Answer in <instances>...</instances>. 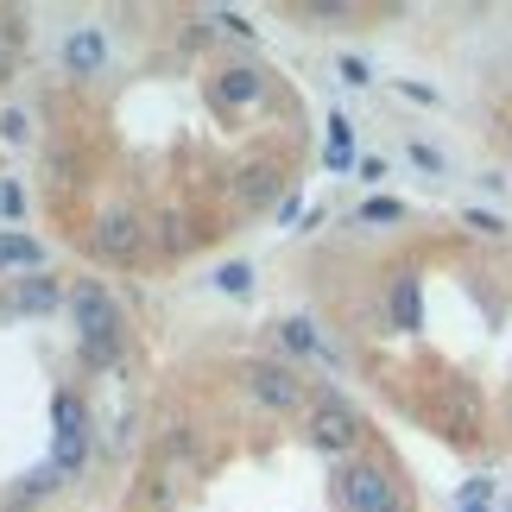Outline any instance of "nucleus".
Segmentation results:
<instances>
[{
    "label": "nucleus",
    "instance_id": "13",
    "mask_svg": "<svg viewBox=\"0 0 512 512\" xmlns=\"http://www.w3.org/2000/svg\"><path fill=\"white\" fill-rule=\"evenodd\" d=\"M348 165H354V127L336 114L329 121V171H348Z\"/></svg>",
    "mask_w": 512,
    "mask_h": 512
},
{
    "label": "nucleus",
    "instance_id": "15",
    "mask_svg": "<svg viewBox=\"0 0 512 512\" xmlns=\"http://www.w3.org/2000/svg\"><path fill=\"white\" fill-rule=\"evenodd\" d=\"M215 285H222L228 298H247V291H253V266H241V260H234V266H222V272H215Z\"/></svg>",
    "mask_w": 512,
    "mask_h": 512
},
{
    "label": "nucleus",
    "instance_id": "5",
    "mask_svg": "<svg viewBox=\"0 0 512 512\" xmlns=\"http://www.w3.org/2000/svg\"><path fill=\"white\" fill-rule=\"evenodd\" d=\"M89 456V411L83 399H57V449H51V468L57 475H76Z\"/></svg>",
    "mask_w": 512,
    "mask_h": 512
},
{
    "label": "nucleus",
    "instance_id": "14",
    "mask_svg": "<svg viewBox=\"0 0 512 512\" xmlns=\"http://www.w3.org/2000/svg\"><path fill=\"white\" fill-rule=\"evenodd\" d=\"M222 89L234 102H253V95H260V70H222Z\"/></svg>",
    "mask_w": 512,
    "mask_h": 512
},
{
    "label": "nucleus",
    "instance_id": "19",
    "mask_svg": "<svg viewBox=\"0 0 512 512\" xmlns=\"http://www.w3.org/2000/svg\"><path fill=\"white\" fill-rule=\"evenodd\" d=\"M51 487H57V468L45 462V468H38V475L26 481V494H19V500H26V506H32V500H45V494H51Z\"/></svg>",
    "mask_w": 512,
    "mask_h": 512
},
{
    "label": "nucleus",
    "instance_id": "21",
    "mask_svg": "<svg viewBox=\"0 0 512 512\" xmlns=\"http://www.w3.org/2000/svg\"><path fill=\"white\" fill-rule=\"evenodd\" d=\"M336 70H342V83H354V89H367V83H373V70L361 64V57H342Z\"/></svg>",
    "mask_w": 512,
    "mask_h": 512
},
{
    "label": "nucleus",
    "instance_id": "6",
    "mask_svg": "<svg viewBox=\"0 0 512 512\" xmlns=\"http://www.w3.org/2000/svg\"><path fill=\"white\" fill-rule=\"evenodd\" d=\"M95 253H102V260L133 266V260H140V215L108 209V215H102V228H95Z\"/></svg>",
    "mask_w": 512,
    "mask_h": 512
},
{
    "label": "nucleus",
    "instance_id": "18",
    "mask_svg": "<svg viewBox=\"0 0 512 512\" xmlns=\"http://www.w3.org/2000/svg\"><path fill=\"white\" fill-rule=\"evenodd\" d=\"M462 222H468V228H475V234H494V241H500V234H506V222H500V215H494V209H468V215H462Z\"/></svg>",
    "mask_w": 512,
    "mask_h": 512
},
{
    "label": "nucleus",
    "instance_id": "24",
    "mask_svg": "<svg viewBox=\"0 0 512 512\" xmlns=\"http://www.w3.org/2000/svg\"><path fill=\"white\" fill-rule=\"evenodd\" d=\"M462 512H487V506H462Z\"/></svg>",
    "mask_w": 512,
    "mask_h": 512
},
{
    "label": "nucleus",
    "instance_id": "1",
    "mask_svg": "<svg viewBox=\"0 0 512 512\" xmlns=\"http://www.w3.org/2000/svg\"><path fill=\"white\" fill-rule=\"evenodd\" d=\"M70 329H76V348H83L89 367H108L121 361V304L108 298L95 279H76L70 285Z\"/></svg>",
    "mask_w": 512,
    "mask_h": 512
},
{
    "label": "nucleus",
    "instance_id": "16",
    "mask_svg": "<svg viewBox=\"0 0 512 512\" xmlns=\"http://www.w3.org/2000/svg\"><path fill=\"white\" fill-rule=\"evenodd\" d=\"M361 222H405V203H392V196H373V203H361Z\"/></svg>",
    "mask_w": 512,
    "mask_h": 512
},
{
    "label": "nucleus",
    "instance_id": "7",
    "mask_svg": "<svg viewBox=\"0 0 512 512\" xmlns=\"http://www.w3.org/2000/svg\"><path fill=\"white\" fill-rule=\"evenodd\" d=\"M102 57H108V38L95 32V26H83V32L64 38V70L70 76H95V70H102Z\"/></svg>",
    "mask_w": 512,
    "mask_h": 512
},
{
    "label": "nucleus",
    "instance_id": "10",
    "mask_svg": "<svg viewBox=\"0 0 512 512\" xmlns=\"http://www.w3.org/2000/svg\"><path fill=\"white\" fill-rule=\"evenodd\" d=\"M392 323L418 329V279H392Z\"/></svg>",
    "mask_w": 512,
    "mask_h": 512
},
{
    "label": "nucleus",
    "instance_id": "23",
    "mask_svg": "<svg viewBox=\"0 0 512 512\" xmlns=\"http://www.w3.org/2000/svg\"><path fill=\"white\" fill-rule=\"evenodd\" d=\"M0 70H7V45H0Z\"/></svg>",
    "mask_w": 512,
    "mask_h": 512
},
{
    "label": "nucleus",
    "instance_id": "17",
    "mask_svg": "<svg viewBox=\"0 0 512 512\" xmlns=\"http://www.w3.org/2000/svg\"><path fill=\"white\" fill-rule=\"evenodd\" d=\"M411 165L430 171V177H443V152H437V146H424V140H411Z\"/></svg>",
    "mask_w": 512,
    "mask_h": 512
},
{
    "label": "nucleus",
    "instance_id": "4",
    "mask_svg": "<svg viewBox=\"0 0 512 512\" xmlns=\"http://www.w3.org/2000/svg\"><path fill=\"white\" fill-rule=\"evenodd\" d=\"M247 386H253V399L272 405V411H304V399H310V386L298 380V367H285V361H253Z\"/></svg>",
    "mask_w": 512,
    "mask_h": 512
},
{
    "label": "nucleus",
    "instance_id": "22",
    "mask_svg": "<svg viewBox=\"0 0 512 512\" xmlns=\"http://www.w3.org/2000/svg\"><path fill=\"white\" fill-rule=\"evenodd\" d=\"M0 209H7V215H26V190H19V184H0Z\"/></svg>",
    "mask_w": 512,
    "mask_h": 512
},
{
    "label": "nucleus",
    "instance_id": "9",
    "mask_svg": "<svg viewBox=\"0 0 512 512\" xmlns=\"http://www.w3.org/2000/svg\"><path fill=\"white\" fill-rule=\"evenodd\" d=\"M272 196H279V171H272V165H253L247 184H241V203L260 209V203H272Z\"/></svg>",
    "mask_w": 512,
    "mask_h": 512
},
{
    "label": "nucleus",
    "instance_id": "8",
    "mask_svg": "<svg viewBox=\"0 0 512 512\" xmlns=\"http://www.w3.org/2000/svg\"><path fill=\"white\" fill-rule=\"evenodd\" d=\"M51 304H57V285L45 272H32L26 285H13V310H51Z\"/></svg>",
    "mask_w": 512,
    "mask_h": 512
},
{
    "label": "nucleus",
    "instance_id": "20",
    "mask_svg": "<svg viewBox=\"0 0 512 512\" xmlns=\"http://www.w3.org/2000/svg\"><path fill=\"white\" fill-rule=\"evenodd\" d=\"M0 133H7V140H32V121L19 108H7V114H0Z\"/></svg>",
    "mask_w": 512,
    "mask_h": 512
},
{
    "label": "nucleus",
    "instance_id": "2",
    "mask_svg": "<svg viewBox=\"0 0 512 512\" xmlns=\"http://www.w3.org/2000/svg\"><path fill=\"white\" fill-rule=\"evenodd\" d=\"M336 506L342 512H411L405 506V494H399V481L386 475L380 462H367V456H354V462H342L336 468Z\"/></svg>",
    "mask_w": 512,
    "mask_h": 512
},
{
    "label": "nucleus",
    "instance_id": "11",
    "mask_svg": "<svg viewBox=\"0 0 512 512\" xmlns=\"http://www.w3.org/2000/svg\"><path fill=\"white\" fill-rule=\"evenodd\" d=\"M279 342H285L291 354H329V348H323V336H317V329H310L304 317H291V323H279Z\"/></svg>",
    "mask_w": 512,
    "mask_h": 512
},
{
    "label": "nucleus",
    "instance_id": "12",
    "mask_svg": "<svg viewBox=\"0 0 512 512\" xmlns=\"http://www.w3.org/2000/svg\"><path fill=\"white\" fill-rule=\"evenodd\" d=\"M45 260V247L26 241V234H0V266H38Z\"/></svg>",
    "mask_w": 512,
    "mask_h": 512
},
{
    "label": "nucleus",
    "instance_id": "3",
    "mask_svg": "<svg viewBox=\"0 0 512 512\" xmlns=\"http://www.w3.org/2000/svg\"><path fill=\"white\" fill-rule=\"evenodd\" d=\"M310 443L329 449V456H348L354 443H361V418H354V405L342 399V392H317L310 399Z\"/></svg>",
    "mask_w": 512,
    "mask_h": 512
}]
</instances>
